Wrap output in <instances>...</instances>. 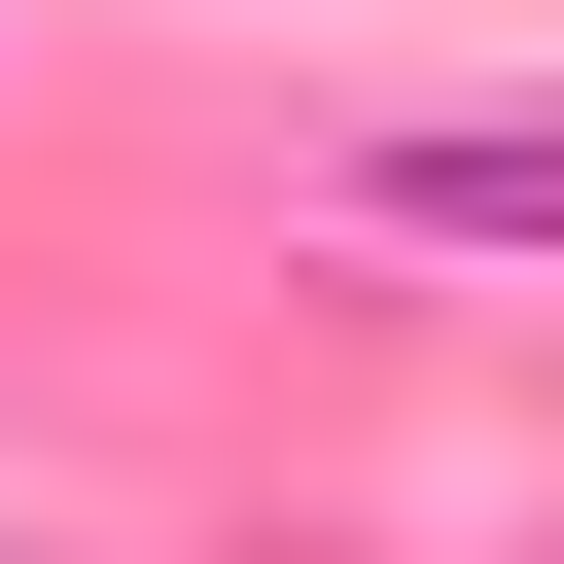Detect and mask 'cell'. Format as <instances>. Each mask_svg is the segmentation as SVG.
Masks as SVG:
<instances>
[{"instance_id": "obj_1", "label": "cell", "mask_w": 564, "mask_h": 564, "mask_svg": "<svg viewBox=\"0 0 564 564\" xmlns=\"http://www.w3.org/2000/svg\"><path fill=\"white\" fill-rule=\"evenodd\" d=\"M388 212H458V247H564V141H529V106H458V141H388Z\"/></svg>"}]
</instances>
